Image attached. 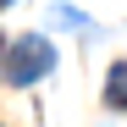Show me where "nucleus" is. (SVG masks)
<instances>
[{
	"label": "nucleus",
	"mask_w": 127,
	"mask_h": 127,
	"mask_svg": "<svg viewBox=\"0 0 127 127\" xmlns=\"http://www.w3.org/2000/svg\"><path fill=\"white\" fill-rule=\"evenodd\" d=\"M6 6H11V0H0V11H6Z\"/></svg>",
	"instance_id": "3"
},
{
	"label": "nucleus",
	"mask_w": 127,
	"mask_h": 127,
	"mask_svg": "<svg viewBox=\"0 0 127 127\" xmlns=\"http://www.w3.org/2000/svg\"><path fill=\"white\" fill-rule=\"evenodd\" d=\"M50 66H55V44H50V39H39V33L17 39V44L6 50V61H0V72H6V83H11V89H28V83H39Z\"/></svg>",
	"instance_id": "1"
},
{
	"label": "nucleus",
	"mask_w": 127,
	"mask_h": 127,
	"mask_svg": "<svg viewBox=\"0 0 127 127\" xmlns=\"http://www.w3.org/2000/svg\"><path fill=\"white\" fill-rule=\"evenodd\" d=\"M105 99H111L116 111H127V61L111 66V77H105Z\"/></svg>",
	"instance_id": "2"
}]
</instances>
